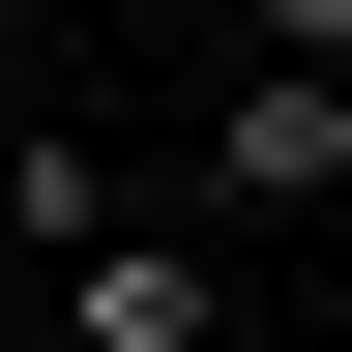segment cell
I'll return each mask as SVG.
<instances>
[{"mask_svg": "<svg viewBox=\"0 0 352 352\" xmlns=\"http://www.w3.org/2000/svg\"><path fill=\"white\" fill-rule=\"evenodd\" d=\"M323 88H352V59H323Z\"/></svg>", "mask_w": 352, "mask_h": 352, "instance_id": "277c9868", "label": "cell"}, {"mask_svg": "<svg viewBox=\"0 0 352 352\" xmlns=\"http://www.w3.org/2000/svg\"><path fill=\"white\" fill-rule=\"evenodd\" d=\"M264 59H352V0H264Z\"/></svg>", "mask_w": 352, "mask_h": 352, "instance_id": "3957f363", "label": "cell"}, {"mask_svg": "<svg viewBox=\"0 0 352 352\" xmlns=\"http://www.w3.org/2000/svg\"><path fill=\"white\" fill-rule=\"evenodd\" d=\"M59 352H206V235H147V206H118V235L59 264Z\"/></svg>", "mask_w": 352, "mask_h": 352, "instance_id": "7a4b0ae2", "label": "cell"}, {"mask_svg": "<svg viewBox=\"0 0 352 352\" xmlns=\"http://www.w3.org/2000/svg\"><path fill=\"white\" fill-rule=\"evenodd\" d=\"M176 176H206V206H352V88H323V59H264V88H235Z\"/></svg>", "mask_w": 352, "mask_h": 352, "instance_id": "6da1fadb", "label": "cell"}]
</instances>
